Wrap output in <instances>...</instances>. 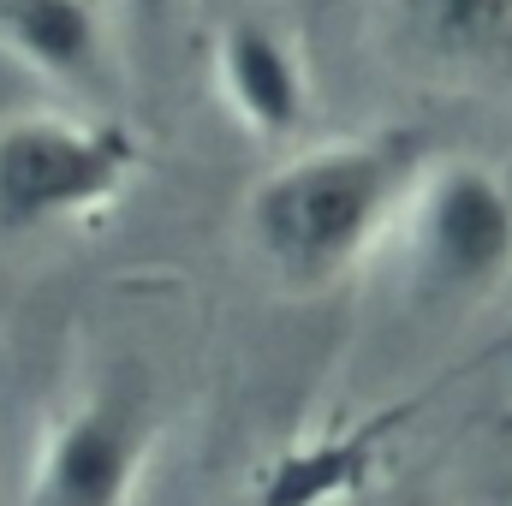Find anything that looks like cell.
<instances>
[{"instance_id":"cell-1","label":"cell","mask_w":512,"mask_h":506,"mask_svg":"<svg viewBox=\"0 0 512 506\" xmlns=\"http://www.w3.org/2000/svg\"><path fill=\"white\" fill-rule=\"evenodd\" d=\"M429 167L435 137L417 126H382L286 155L245 209L256 256L292 292L340 286L376 245L399 239Z\"/></svg>"},{"instance_id":"cell-2","label":"cell","mask_w":512,"mask_h":506,"mask_svg":"<svg viewBox=\"0 0 512 506\" xmlns=\"http://www.w3.org/2000/svg\"><path fill=\"white\" fill-rule=\"evenodd\" d=\"M143 167L114 114L24 108L0 120V239H30L108 209Z\"/></svg>"},{"instance_id":"cell-3","label":"cell","mask_w":512,"mask_h":506,"mask_svg":"<svg viewBox=\"0 0 512 506\" xmlns=\"http://www.w3.org/2000/svg\"><path fill=\"white\" fill-rule=\"evenodd\" d=\"M161 441V405L143 364H114L42 435L24 506H131Z\"/></svg>"},{"instance_id":"cell-4","label":"cell","mask_w":512,"mask_h":506,"mask_svg":"<svg viewBox=\"0 0 512 506\" xmlns=\"http://www.w3.org/2000/svg\"><path fill=\"white\" fill-rule=\"evenodd\" d=\"M399 239L417 292L441 304H477L512 280V185L489 161L435 155Z\"/></svg>"},{"instance_id":"cell-5","label":"cell","mask_w":512,"mask_h":506,"mask_svg":"<svg viewBox=\"0 0 512 506\" xmlns=\"http://www.w3.org/2000/svg\"><path fill=\"white\" fill-rule=\"evenodd\" d=\"M393 48L453 84H512V0H387Z\"/></svg>"},{"instance_id":"cell-6","label":"cell","mask_w":512,"mask_h":506,"mask_svg":"<svg viewBox=\"0 0 512 506\" xmlns=\"http://www.w3.org/2000/svg\"><path fill=\"white\" fill-rule=\"evenodd\" d=\"M215 84L233 120L256 137H292L310 120V72L292 54V42L256 18V12H227L215 30Z\"/></svg>"},{"instance_id":"cell-7","label":"cell","mask_w":512,"mask_h":506,"mask_svg":"<svg viewBox=\"0 0 512 506\" xmlns=\"http://www.w3.org/2000/svg\"><path fill=\"white\" fill-rule=\"evenodd\" d=\"M0 54H12L42 84L96 108L114 90L108 30L96 0H0Z\"/></svg>"},{"instance_id":"cell-8","label":"cell","mask_w":512,"mask_h":506,"mask_svg":"<svg viewBox=\"0 0 512 506\" xmlns=\"http://www.w3.org/2000/svg\"><path fill=\"white\" fill-rule=\"evenodd\" d=\"M173 6H179V0H126L131 24H137L143 36H155V30H167V18H173Z\"/></svg>"},{"instance_id":"cell-9","label":"cell","mask_w":512,"mask_h":506,"mask_svg":"<svg viewBox=\"0 0 512 506\" xmlns=\"http://www.w3.org/2000/svg\"><path fill=\"white\" fill-rule=\"evenodd\" d=\"M399 506H429V501H399Z\"/></svg>"}]
</instances>
